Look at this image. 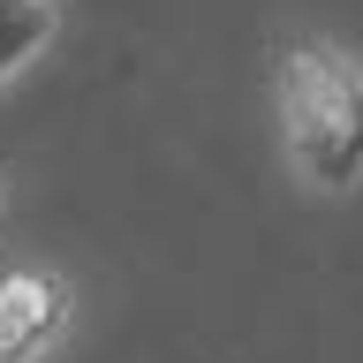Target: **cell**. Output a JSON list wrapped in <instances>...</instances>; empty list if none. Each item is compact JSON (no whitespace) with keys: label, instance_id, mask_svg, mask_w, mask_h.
<instances>
[{"label":"cell","instance_id":"6da1fadb","mask_svg":"<svg viewBox=\"0 0 363 363\" xmlns=\"http://www.w3.org/2000/svg\"><path fill=\"white\" fill-rule=\"evenodd\" d=\"M272 129L280 167L311 197H356L363 189V53L325 38H288L272 53Z\"/></svg>","mask_w":363,"mask_h":363},{"label":"cell","instance_id":"3957f363","mask_svg":"<svg viewBox=\"0 0 363 363\" xmlns=\"http://www.w3.org/2000/svg\"><path fill=\"white\" fill-rule=\"evenodd\" d=\"M61 38V0H0V91H16Z\"/></svg>","mask_w":363,"mask_h":363},{"label":"cell","instance_id":"277c9868","mask_svg":"<svg viewBox=\"0 0 363 363\" xmlns=\"http://www.w3.org/2000/svg\"><path fill=\"white\" fill-rule=\"evenodd\" d=\"M0 204H8V189H0Z\"/></svg>","mask_w":363,"mask_h":363},{"label":"cell","instance_id":"7a4b0ae2","mask_svg":"<svg viewBox=\"0 0 363 363\" xmlns=\"http://www.w3.org/2000/svg\"><path fill=\"white\" fill-rule=\"evenodd\" d=\"M76 325V280L53 265L0 272V363H53Z\"/></svg>","mask_w":363,"mask_h":363}]
</instances>
